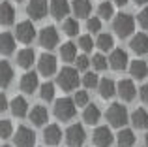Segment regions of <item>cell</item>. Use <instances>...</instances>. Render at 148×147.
<instances>
[{
    "instance_id": "obj_1",
    "label": "cell",
    "mask_w": 148,
    "mask_h": 147,
    "mask_svg": "<svg viewBox=\"0 0 148 147\" xmlns=\"http://www.w3.org/2000/svg\"><path fill=\"white\" fill-rule=\"evenodd\" d=\"M112 28H114V34L118 38H127L133 34L135 30V19L133 15L130 13H120L118 17L114 19V23H112Z\"/></svg>"
},
{
    "instance_id": "obj_2",
    "label": "cell",
    "mask_w": 148,
    "mask_h": 147,
    "mask_svg": "<svg viewBox=\"0 0 148 147\" xmlns=\"http://www.w3.org/2000/svg\"><path fill=\"white\" fill-rule=\"evenodd\" d=\"M75 111H77V106L71 98H60L54 104V115H56L58 121H69V119H73L75 117Z\"/></svg>"
},
{
    "instance_id": "obj_3",
    "label": "cell",
    "mask_w": 148,
    "mask_h": 147,
    "mask_svg": "<svg viewBox=\"0 0 148 147\" xmlns=\"http://www.w3.org/2000/svg\"><path fill=\"white\" fill-rule=\"evenodd\" d=\"M107 121H109V125L114 126V128H122V126L127 123L126 106H122V104H112V106L107 110Z\"/></svg>"
},
{
    "instance_id": "obj_4",
    "label": "cell",
    "mask_w": 148,
    "mask_h": 147,
    "mask_svg": "<svg viewBox=\"0 0 148 147\" xmlns=\"http://www.w3.org/2000/svg\"><path fill=\"white\" fill-rule=\"evenodd\" d=\"M58 87H62V91H73L79 85V77H77L75 68H62L56 76Z\"/></svg>"
},
{
    "instance_id": "obj_5",
    "label": "cell",
    "mask_w": 148,
    "mask_h": 147,
    "mask_svg": "<svg viewBox=\"0 0 148 147\" xmlns=\"http://www.w3.org/2000/svg\"><path fill=\"white\" fill-rule=\"evenodd\" d=\"M86 140V132H84L83 125H71L68 130H66V141H68L69 147H81Z\"/></svg>"
},
{
    "instance_id": "obj_6",
    "label": "cell",
    "mask_w": 148,
    "mask_h": 147,
    "mask_svg": "<svg viewBox=\"0 0 148 147\" xmlns=\"http://www.w3.org/2000/svg\"><path fill=\"white\" fill-rule=\"evenodd\" d=\"M15 147H34L36 144V134L28 128V126H19L17 134L13 136Z\"/></svg>"
},
{
    "instance_id": "obj_7",
    "label": "cell",
    "mask_w": 148,
    "mask_h": 147,
    "mask_svg": "<svg viewBox=\"0 0 148 147\" xmlns=\"http://www.w3.org/2000/svg\"><path fill=\"white\" fill-rule=\"evenodd\" d=\"M58 40H60V36H58V30L54 28V26H43L40 32V45L45 49H53L58 45Z\"/></svg>"
},
{
    "instance_id": "obj_8",
    "label": "cell",
    "mask_w": 148,
    "mask_h": 147,
    "mask_svg": "<svg viewBox=\"0 0 148 147\" xmlns=\"http://www.w3.org/2000/svg\"><path fill=\"white\" fill-rule=\"evenodd\" d=\"M15 38L23 44H30V42L36 38V28H34L32 21H23L17 25L15 28Z\"/></svg>"
},
{
    "instance_id": "obj_9",
    "label": "cell",
    "mask_w": 148,
    "mask_h": 147,
    "mask_svg": "<svg viewBox=\"0 0 148 147\" xmlns=\"http://www.w3.org/2000/svg\"><path fill=\"white\" fill-rule=\"evenodd\" d=\"M26 13L32 21H41L47 15V2L45 0H30L26 6Z\"/></svg>"
},
{
    "instance_id": "obj_10",
    "label": "cell",
    "mask_w": 148,
    "mask_h": 147,
    "mask_svg": "<svg viewBox=\"0 0 148 147\" xmlns=\"http://www.w3.org/2000/svg\"><path fill=\"white\" fill-rule=\"evenodd\" d=\"M116 94H120V98L124 102H131L135 98V94H137V89H135L133 81L131 79H120L116 83Z\"/></svg>"
},
{
    "instance_id": "obj_11",
    "label": "cell",
    "mask_w": 148,
    "mask_h": 147,
    "mask_svg": "<svg viewBox=\"0 0 148 147\" xmlns=\"http://www.w3.org/2000/svg\"><path fill=\"white\" fill-rule=\"evenodd\" d=\"M127 60H130V57L124 49H112L107 62L112 70H124V68H127Z\"/></svg>"
},
{
    "instance_id": "obj_12",
    "label": "cell",
    "mask_w": 148,
    "mask_h": 147,
    "mask_svg": "<svg viewBox=\"0 0 148 147\" xmlns=\"http://www.w3.org/2000/svg\"><path fill=\"white\" fill-rule=\"evenodd\" d=\"M92 140H94L96 147H111L114 138H112L111 128H107V126H98V128L94 130V134H92Z\"/></svg>"
},
{
    "instance_id": "obj_13",
    "label": "cell",
    "mask_w": 148,
    "mask_h": 147,
    "mask_svg": "<svg viewBox=\"0 0 148 147\" xmlns=\"http://www.w3.org/2000/svg\"><path fill=\"white\" fill-rule=\"evenodd\" d=\"M49 11H51V15H53L54 19H60L62 21V19L71 11V6H69L68 0H51Z\"/></svg>"
},
{
    "instance_id": "obj_14",
    "label": "cell",
    "mask_w": 148,
    "mask_h": 147,
    "mask_svg": "<svg viewBox=\"0 0 148 147\" xmlns=\"http://www.w3.org/2000/svg\"><path fill=\"white\" fill-rule=\"evenodd\" d=\"M38 70H40L41 76H53L56 72V59L49 53H43L38 60Z\"/></svg>"
},
{
    "instance_id": "obj_15",
    "label": "cell",
    "mask_w": 148,
    "mask_h": 147,
    "mask_svg": "<svg viewBox=\"0 0 148 147\" xmlns=\"http://www.w3.org/2000/svg\"><path fill=\"white\" fill-rule=\"evenodd\" d=\"M130 47L135 55H146L148 53V34H145V32L135 34L130 42Z\"/></svg>"
},
{
    "instance_id": "obj_16",
    "label": "cell",
    "mask_w": 148,
    "mask_h": 147,
    "mask_svg": "<svg viewBox=\"0 0 148 147\" xmlns=\"http://www.w3.org/2000/svg\"><path fill=\"white\" fill-rule=\"evenodd\" d=\"M21 91L26 92V94H32L34 91H36L38 87H40V81H38V74L34 72H26L25 76L21 77Z\"/></svg>"
},
{
    "instance_id": "obj_17",
    "label": "cell",
    "mask_w": 148,
    "mask_h": 147,
    "mask_svg": "<svg viewBox=\"0 0 148 147\" xmlns=\"http://www.w3.org/2000/svg\"><path fill=\"white\" fill-rule=\"evenodd\" d=\"M43 140L47 145H58L62 140V130L58 125H49L47 128L43 130Z\"/></svg>"
},
{
    "instance_id": "obj_18",
    "label": "cell",
    "mask_w": 148,
    "mask_h": 147,
    "mask_svg": "<svg viewBox=\"0 0 148 147\" xmlns=\"http://www.w3.org/2000/svg\"><path fill=\"white\" fill-rule=\"evenodd\" d=\"M15 21V8L10 2L0 4V26H8Z\"/></svg>"
},
{
    "instance_id": "obj_19",
    "label": "cell",
    "mask_w": 148,
    "mask_h": 147,
    "mask_svg": "<svg viewBox=\"0 0 148 147\" xmlns=\"http://www.w3.org/2000/svg\"><path fill=\"white\" fill-rule=\"evenodd\" d=\"M130 121H131V125H133L137 130L146 128V126H148V111L143 110V107H137V110L131 113Z\"/></svg>"
},
{
    "instance_id": "obj_20",
    "label": "cell",
    "mask_w": 148,
    "mask_h": 147,
    "mask_svg": "<svg viewBox=\"0 0 148 147\" xmlns=\"http://www.w3.org/2000/svg\"><path fill=\"white\" fill-rule=\"evenodd\" d=\"M98 91H99V96L103 100H109V98H112V96L116 94V83L112 79H101L99 81V85H98Z\"/></svg>"
},
{
    "instance_id": "obj_21",
    "label": "cell",
    "mask_w": 148,
    "mask_h": 147,
    "mask_svg": "<svg viewBox=\"0 0 148 147\" xmlns=\"http://www.w3.org/2000/svg\"><path fill=\"white\" fill-rule=\"evenodd\" d=\"M10 107H11V113H13L15 117H25V115L28 113V102H26L23 96H15L10 102Z\"/></svg>"
},
{
    "instance_id": "obj_22",
    "label": "cell",
    "mask_w": 148,
    "mask_h": 147,
    "mask_svg": "<svg viewBox=\"0 0 148 147\" xmlns=\"http://www.w3.org/2000/svg\"><path fill=\"white\" fill-rule=\"evenodd\" d=\"M11 81H13V68L10 66V62L0 60V89L10 87Z\"/></svg>"
},
{
    "instance_id": "obj_23",
    "label": "cell",
    "mask_w": 148,
    "mask_h": 147,
    "mask_svg": "<svg viewBox=\"0 0 148 147\" xmlns=\"http://www.w3.org/2000/svg\"><path fill=\"white\" fill-rule=\"evenodd\" d=\"M30 121H32L36 126H43L45 123L49 121V113H47V110H45L43 106H36V107H32V111H30Z\"/></svg>"
},
{
    "instance_id": "obj_24",
    "label": "cell",
    "mask_w": 148,
    "mask_h": 147,
    "mask_svg": "<svg viewBox=\"0 0 148 147\" xmlns=\"http://www.w3.org/2000/svg\"><path fill=\"white\" fill-rule=\"evenodd\" d=\"M15 51V38L8 32L0 34V55H11Z\"/></svg>"
},
{
    "instance_id": "obj_25",
    "label": "cell",
    "mask_w": 148,
    "mask_h": 147,
    "mask_svg": "<svg viewBox=\"0 0 148 147\" xmlns=\"http://www.w3.org/2000/svg\"><path fill=\"white\" fill-rule=\"evenodd\" d=\"M34 59H36V53L32 51V49H21V51L17 53V66L21 68H30L34 64Z\"/></svg>"
},
{
    "instance_id": "obj_26",
    "label": "cell",
    "mask_w": 148,
    "mask_h": 147,
    "mask_svg": "<svg viewBox=\"0 0 148 147\" xmlns=\"http://www.w3.org/2000/svg\"><path fill=\"white\" fill-rule=\"evenodd\" d=\"M60 57H62V60H66V62H73V60L77 59V45L73 44V42L62 44L60 45Z\"/></svg>"
},
{
    "instance_id": "obj_27",
    "label": "cell",
    "mask_w": 148,
    "mask_h": 147,
    "mask_svg": "<svg viewBox=\"0 0 148 147\" xmlns=\"http://www.w3.org/2000/svg\"><path fill=\"white\" fill-rule=\"evenodd\" d=\"M71 10L77 17H88V13L92 10V4H90V0H73Z\"/></svg>"
},
{
    "instance_id": "obj_28",
    "label": "cell",
    "mask_w": 148,
    "mask_h": 147,
    "mask_svg": "<svg viewBox=\"0 0 148 147\" xmlns=\"http://www.w3.org/2000/svg\"><path fill=\"white\" fill-rule=\"evenodd\" d=\"M130 72H131V76H133L135 79H145L148 76V64L145 60H133L131 66H130Z\"/></svg>"
},
{
    "instance_id": "obj_29",
    "label": "cell",
    "mask_w": 148,
    "mask_h": 147,
    "mask_svg": "<svg viewBox=\"0 0 148 147\" xmlns=\"http://www.w3.org/2000/svg\"><path fill=\"white\" fill-rule=\"evenodd\" d=\"M83 119L88 123V125H96V123H99V119H101L99 107L96 106V104H92V106H86V110H84V113H83Z\"/></svg>"
},
{
    "instance_id": "obj_30",
    "label": "cell",
    "mask_w": 148,
    "mask_h": 147,
    "mask_svg": "<svg viewBox=\"0 0 148 147\" xmlns=\"http://www.w3.org/2000/svg\"><path fill=\"white\" fill-rule=\"evenodd\" d=\"M135 145V134L130 128H122L118 132V147H133Z\"/></svg>"
},
{
    "instance_id": "obj_31",
    "label": "cell",
    "mask_w": 148,
    "mask_h": 147,
    "mask_svg": "<svg viewBox=\"0 0 148 147\" xmlns=\"http://www.w3.org/2000/svg\"><path fill=\"white\" fill-rule=\"evenodd\" d=\"M96 47H99L101 51H112V45H114V38L111 34H99L98 40L94 42Z\"/></svg>"
},
{
    "instance_id": "obj_32",
    "label": "cell",
    "mask_w": 148,
    "mask_h": 147,
    "mask_svg": "<svg viewBox=\"0 0 148 147\" xmlns=\"http://www.w3.org/2000/svg\"><path fill=\"white\" fill-rule=\"evenodd\" d=\"M40 96H41V100H45V102H51V100L54 98V83L47 81V83L40 85Z\"/></svg>"
},
{
    "instance_id": "obj_33",
    "label": "cell",
    "mask_w": 148,
    "mask_h": 147,
    "mask_svg": "<svg viewBox=\"0 0 148 147\" xmlns=\"http://www.w3.org/2000/svg\"><path fill=\"white\" fill-rule=\"evenodd\" d=\"M62 30H64V34H68V36H77V32H79V25H77L75 19H64V23H62Z\"/></svg>"
},
{
    "instance_id": "obj_34",
    "label": "cell",
    "mask_w": 148,
    "mask_h": 147,
    "mask_svg": "<svg viewBox=\"0 0 148 147\" xmlns=\"http://www.w3.org/2000/svg\"><path fill=\"white\" fill-rule=\"evenodd\" d=\"M98 13H99L101 19H111L114 15V6L111 2H101L99 8H98Z\"/></svg>"
},
{
    "instance_id": "obj_35",
    "label": "cell",
    "mask_w": 148,
    "mask_h": 147,
    "mask_svg": "<svg viewBox=\"0 0 148 147\" xmlns=\"http://www.w3.org/2000/svg\"><path fill=\"white\" fill-rule=\"evenodd\" d=\"M83 85H84L86 89H98L99 77L96 76L94 72H86V74H84V77H83Z\"/></svg>"
},
{
    "instance_id": "obj_36",
    "label": "cell",
    "mask_w": 148,
    "mask_h": 147,
    "mask_svg": "<svg viewBox=\"0 0 148 147\" xmlns=\"http://www.w3.org/2000/svg\"><path fill=\"white\" fill-rule=\"evenodd\" d=\"M11 134H13V125H11V121H8V119H0V138L6 140V138L11 136Z\"/></svg>"
},
{
    "instance_id": "obj_37",
    "label": "cell",
    "mask_w": 148,
    "mask_h": 147,
    "mask_svg": "<svg viewBox=\"0 0 148 147\" xmlns=\"http://www.w3.org/2000/svg\"><path fill=\"white\" fill-rule=\"evenodd\" d=\"M90 62H92V66H94V68H96V70H98V72L105 70V68L109 66L107 59H105V57L101 55V53H98V55H94V57H92V60H90Z\"/></svg>"
},
{
    "instance_id": "obj_38",
    "label": "cell",
    "mask_w": 148,
    "mask_h": 147,
    "mask_svg": "<svg viewBox=\"0 0 148 147\" xmlns=\"http://www.w3.org/2000/svg\"><path fill=\"white\" fill-rule=\"evenodd\" d=\"M94 40H92V36H88V34H86V36H81L79 38V47L81 49H83V51H92V47H94Z\"/></svg>"
},
{
    "instance_id": "obj_39",
    "label": "cell",
    "mask_w": 148,
    "mask_h": 147,
    "mask_svg": "<svg viewBox=\"0 0 148 147\" xmlns=\"http://www.w3.org/2000/svg\"><path fill=\"white\" fill-rule=\"evenodd\" d=\"M73 102H75V106H88V92L86 91H77L75 96H73Z\"/></svg>"
},
{
    "instance_id": "obj_40",
    "label": "cell",
    "mask_w": 148,
    "mask_h": 147,
    "mask_svg": "<svg viewBox=\"0 0 148 147\" xmlns=\"http://www.w3.org/2000/svg\"><path fill=\"white\" fill-rule=\"evenodd\" d=\"M86 28L90 30V32H99L101 30V19L99 17H92L86 21Z\"/></svg>"
},
{
    "instance_id": "obj_41",
    "label": "cell",
    "mask_w": 148,
    "mask_h": 147,
    "mask_svg": "<svg viewBox=\"0 0 148 147\" xmlns=\"http://www.w3.org/2000/svg\"><path fill=\"white\" fill-rule=\"evenodd\" d=\"M137 21H139V25H141L145 30H148V8H145V10H141V11H139Z\"/></svg>"
},
{
    "instance_id": "obj_42",
    "label": "cell",
    "mask_w": 148,
    "mask_h": 147,
    "mask_svg": "<svg viewBox=\"0 0 148 147\" xmlns=\"http://www.w3.org/2000/svg\"><path fill=\"white\" fill-rule=\"evenodd\" d=\"M75 64H77V70H86V68L90 66V60H88V57L79 55V57L75 59Z\"/></svg>"
},
{
    "instance_id": "obj_43",
    "label": "cell",
    "mask_w": 148,
    "mask_h": 147,
    "mask_svg": "<svg viewBox=\"0 0 148 147\" xmlns=\"http://www.w3.org/2000/svg\"><path fill=\"white\" fill-rule=\"evenodd\" d=\"M139 92H141V100H143L145 104H148V83H145V85H143V87H141V91H139Z\"/></svg>"
},
{
    "instance_id": "obj_44",
    "label": "cell",
    "mask_w": 148,
    "mask_h": 147,
    "mask_svg": "<svg viewBox=\"0 0 148 147\" xmlns=\"http://www.w3.org/2000/svg\"><path fill=\"white\" fill-rule=\"evenodd\" d=\"M6 110H8V98H6L4 92H0V113L6 111Z\"/></svg>"
},
{
    "instance_id": "obj_45",
    "label": "cell",
    "mask_w": 148,
    "mask_h": 147,
    "mask_svg": "<svg viewBox=\"0 0 148 147\" xmlns=\"http://www.w3.org/2000/svg\"><path fill=\"white\" fill-rule=\"evenodd\" d=\"M127 2H130V0H114V4H116V6H120V8H122V6H126Z\"/></svg>"
},
{
    "instance_id": "obj_46",
    "label": "cell",
    "mask_w": 148,
    "mask_h": 147,
    "mask_svg": "<svg viewBox=\"0 0 148 147\" xmlns=\"http://www.w3.org/2000/svg\"><path fill=\"white\" fill-rule=\"evenodd\" d=\"M133 2H135V4H137V6H143V4H146V2H148V0H133Z\"/></svg>"
},
{
    "instance_id": "obj_47",
    "label": "cell",
    "mask_w": 148,
    "mask_h": 147,
    "mask_svg": "<svg viewBox=\"0 0 148 147\" xmlns=\"http://www.w3.org/2000/svg\"><path fill=\"white\" fill-rule=\"evenodd\" d=\"M145 144H146V147H148V134H146V138H145Z\"/></svg>"
},
{
    "instance_id": "obj_48",
    "label": "cell",
    "mask_w": 148,
    "mask_h": 147,
    "mask_svg": "<svg viewBox=\"0 0 148 147\" xmlns=\"http://www.w3.org/2000/svg\"><path fill=\"white\" fill-rule=\"evenodd\" d=\"M2 147H10V145H2Z\"/></svg>"
},
{
    "instance_id": "obj_49",
    "label": "cell",
    "mask_w": 148,
    "mask_h": 147,
    "mask_svg": "<svg viewBox=\"0 0 148 147\" xmlns=\"http://www.w3.org/2000/svg\"><path fill=\"white\" fill-rule=\"evenodd\" d=\"M17 2H21V0H17Z\"/></svg>"
}]
</instances>
